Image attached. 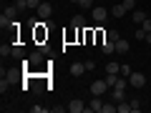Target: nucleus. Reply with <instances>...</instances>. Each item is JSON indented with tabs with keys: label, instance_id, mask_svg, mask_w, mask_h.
<instances>
[{
	"label": "nucleus",
	"instance_id": "9d476101",
	"mask_svg": "<svg viewBox=\"0 0 151 113\" xmlns=\"http://www.w3.org/2000/svg\"><path fill=\"white\" fill-rule=\"evenodd\" d=\"M28 63H30V65H40V63H43V53H40V50L30 53V55H28Z\"/></svg>",
	"mask_w": 151,
	"mask_h": 113
},
{
	"label": "nucleus",
	"instance_id": "f03ea898",
	"mask_svg": "<svg viewBox=\"0 0 151 113\" xmlns=\"http://www.w3.org/2000/svg\"><path fill=\"white\" fill-rule=\"evenodd\" d=\"M50 15H53V5H50L48 0H43L40 8H38V18H40V20H50Z\"/></svg>",
	"mask_w": 151,
	"mask_h": 113
},
{
	"label": "nucleus",
	"instance_id": "2f4dec72",
	"mask_svg": "<svg viewBox=\"0 0 151 113\" xmlns=\"http://www.w3.org/2000/svg\"><path fill=\"white\" fill-rule=\"evenodd\" d=\"M144 40H146V43L151 45V33H146V38H144Z\"/></svg>",
	"mask_w": 151,
	"mask_h": 113
},
{
	"label": "nucleus",
	"instance_id": "0eeeda50",
	"mask_svg": "<svg viewBox=\"0 0 151 113\" xmlns=\"http://www.w3.org/2000/svg\"><path fill=\"white\" fill-rule=\"evenodd\" d=\"M91 15H93V20H96V23H103L108 18V10H106V8H93Z\"/></svg>",
	"mask_w": 151,
	"mask_h": 113
},
{
	"label": "nucleus",
	"instance_id": "39448f33",
	"mask_svg": "<svg viewBox=\"0 0 151 113\" xmlns=\"http://www.w3.org/2000/svg\"><path fill=\"white\" fill-rule=\"evenodd\" d=\"M68 111L70 113H83V111H88V106L81 101V98H73V101L68 103Z\"/></svg>",
	"mask_w": 151,
	"mask_h": 113
},
{
	"label": "nucleus",
	"instance_id": "20e7f679",
	"mask_svg": "<svg viewBox=\"0 0 151 113\" xmlns=\"http://www.w3.org/2000/svg\"><path fill=\"white\" fill-rule=\"evenodd\" d=\"M103 106H106L103 96H93V101L88 103V111H93V113H103Z\"/></svg>",
	"mask_w": 151,
	"mask_h": 113
},
{
	"label": "nucleus",
	"instance_id": "4be33fe9",
	"mask_svg": "<svg viewBox=\"0 0 151 113\" xmlns=\"http://www.w3.org/2000/svg\"><path fill=\"white\" fill-rule=\"evenodd\" d=\"M129 103H131V111H134V113H136V111H141V101H139V98H131Z\"/></svg>",
	"mask_w": 151,
	"mask_h": 113
},
{
	"label": "nucleus",
	"instance_id": "b1692460",
	"mask_svg": "<svg viewBox=\"0 0 151 113\" xmlns=\"http://www.w3.org/2000/svg\"><path fill=\"white\" fill-rule=\"evenodd\" d=\"M106 38H108V40H113V43H116V40H119L121 35H119V30H108V35H106Z\"/></svg>",
	"mask_w": 151,
	"mask_h": 113
},
{
	"label": "nucleus",
	"instance_id": "a211bd4d",
	"mask_svg": "<svg viewBox=\"0 0 151 113\" xmlns=\"http://www.w3.org/2000/svg\"><path fill=\"white\" fill-rule=\"evenodd\" d=\"M0 25H3V28H10L13 25V18H8L5 13H3V15H0Z\"/></svg>",
	"mask_w": 151,
	"mask_h": 113
},
{
	"label": "nucleus",
	"instance_id": "7c9ffc66",
	"mask_svg": "<svg viewBox=\"0 0 151 113\" xmlns=\"http://www.w3.org/2000/svg\"><path fill=\"white\" fill-rule=\"evenodd\" d=\"M65 108H68V106H53V113H63Z\"/></svg>",
	"mask_w": 151,
	"mask_h": 113
},
{
	"label": "nucleus",
	"instance_id": "ddd939ff",
	"mask_svg": "<svg viewBox=\"0 0 151 113\" xmlns=\"http://www.w3.org/2000/svg\"><path fill=\"white\" fill-rule=\"evenodd\" d=\"M70 25H73L76 30H81V28L86 25V18H83V15H73V20H70Z\"/></svg>",
	"mask_w": 151,
	"mask_h": 113
},
{
	"label": "nucleus",
	"instance_id": "7ed1b4c3",
	"mask_svg": "<svg viewBox=\"0 0 151 113\" xmlns=\"http://www.w3.org/2000/svg\"><path fill=\"white\" fill-rule=\"evenodd\" d=\"M106 88H108L106 78H101V81H93V83H91V93H93V96H103V93H106Z\"/></svg>",
	"mask_w": 151,
	"mask_h": 113
},
{
	"label": "nucleus",
	"instance_id": "5701e85b",
	"mask_svg": "<svg viewBox=\"0 0 151 113\" xmlns=\"http://www.w3.org/2000/svg\"><path fill=\"white\" fill-rule=\"evenodd\" d=\"M40 3H43V0H25V8H40Z\"/></svg>",
	"mask_w": 151,
	"mask_h": 113
},
{
	"label": "nucleus",
	"instance_id": "c756f323",
	"mask_svg": "<svg viewBox=\"0 0 151 113\" xmlns=\"http://www.w3.org/2000/svg\"><path fill=\"white\" fill-rule=\"evenodd\" d=\"M136 38H139V40H144V38H146V30H144V28H139V30H136Z\"/></svg>",
	"mask_w": 151,
	"mask_h": 113
},
{
	"label": "nucleus",
	"instance_id": "412c9836",
	"mask_svg": "<svg viewBox=\"0 0 151 113\" xmlns=\"http://www.w3.org/2000/svg\"><path fill=\"white\" fill-rule=\"evenodd\" d=\"M18 10H20V8H18V5H10V8H8V10H5V15H8V18H13V20H15Z\"/></svg>",
	"mask_w": 151,
	"mask_h": 113
},
{
	"label": "nucleus",
	"instance_id": "2eb2a0df",
	"mask_svg": "<svg viewBox=\"0 0 151 113\" xmlns=\"http://www.w3.org/2000/svg\"><path fill=\"white\" fill-rule=\"evenodd\" d=\"M131 18H134V23H144V20H146V13H141V10H131Z\"/></svg>",
	"mask_w": 151,
	"mask_h": 113
},
{
	"label": "nucleus",
	"instance_id": "393cba45",
	"mask_svg": "<svg viewBox=\"0 0 151 113\" xmlns=\"http://www.w3.org/2000/svg\"><path fill=\"white\" fill-rule=\"evenodd\" d=\"M124 5L126 10H136V0H124Z\"/></svg>",
	"mask_w": 151,
	"mask_h": 113
},
{
	"label": "nucleus",
	"instance_id": "4468645a",
	"mask_svg": "<svg viewBox=\"0 0 151 113\" xmlns=\"http://www.w3.org/2000/svg\"><path fill=\"white\" fill-rule=\"evenodd\" d=\"M116 111H119V113H134V111H131V103H126V101L116 103Z\"/></svg>",
	"mask_w": 151,
	"mask_h": 113
},
{
	"label": "nucleus",
	"instance_id": "423d86ee",
	"mask_svg": "<svg viewBox=\"0 0 151 113\" xmlns=\"http://www.w3.org/2000/svg\"><path fill=\"white\" fill-rule=\"evenodd\" d=\"M101 50H103V55L116 53V43H113V40H108V38H103V40H101Z\"/></svg>",
	"mask_w": 151,
	"mask_h": 113
},
{
	"label": "nucleus",
	"instance_id": "9b49d317",
	"mask_svg": "<svg viewBox=\"0 0 151 113\" xmlns=\"http://www.w3.org/2000/svg\"><path fill=\"white\" fill-rule=\"evenodd\" d=\"M126 13H129V10H126L124 3H121V5H113V8H111V15H113V18H124Z\"/></svg>",
	"mask_w": 151,
	"mask_h": 113
},
{
	"label": "nucleus",
	"instance_id": "dca6fc26",
	"mask_svg": "<svg viewBox=\"0 0 151 113\" xmlns=\"http://www.w3.org/2000/svg\"><path fill=\"white\" fill-rule=\"evenodd\" d=\"M119 70H121V63H106V73H116L119 75Z\"/></svg>",
	"mask_w": 151,
	"mask_h": 113
},
{
	"label": "nucleus",
	"instance_id": "c85d7f7f",
	"mask_svg": "<svg viewBox=\"0 0 151 113\" xmlns=\"http://www.w3.org/2000/svg\"><path fill=\"white\" fill-rule=\"evenodd\" d=\"M78 5H81V8H91L93 0H78Z\"/></svg>",
	"mask_w": 151,
	"mask_h": 113
},
{
	"label": "nucleus",
	"instance_id": "6e6552de",
	"mask_svg": "<svg viewBox=\"0 0 151 113\" xmlns=\"http://www.w3.org/2000/svg\"><path fill=\"white\" fill-rule=\"evenodd\" d=\"M86 70H88V68H86V63H73V65H70V75H76V78H81Z\"/></svg>",
	"mask_w": 151,
	"mask_h": 113
},
{
	"label": "nucleus",
	"instance_id": "cd10ccee",
	"mask_svg": "<svg viewBox=\"0 0 151 113\" xmlns=\"http://www.w3.org/2000/svg\"><path fill=\"white\" fill-rule=\"evenodd\" d=\"M30 111H33V113H45V111H48V108H45V106H33Z\"/></svg>",
	"mask_w": 151,
	"mask_h": 113
},
{
	"label": "nucleus",
	"instance_id": "473e14b6",
	"mask_svg": "<svg viewBox=\"0 0 151 113\" xmlns=\"http://www.w3.org/2000/svg\"><path fill=\"white\" fill-rule=\"evenodd\" d=\"M70 3H76V5H78V0H70Z\"/></svg>",
	"mask_w": 151,
	"mask_h": 113
},
{
	"label": "nucleus",
	"instance_id": "f8f14e48",
	"mask_svg": "<svg viewBox=\"0 0 151 113\" xmlns=\"http://www.w3.org/2000/svg\"><path fill=\"white\" fill-rule=\"evenodd\" d=\"M129 48H131V45L126 43L124 38H119V40H116V53H121V55H124V53H129Z\"/></svg>",
	"mask_w": 151,
	"mask_h": 113
},
{
	"label": "nucleus",
	"instance_id": "1a4fd4ad",
	"mask_svg": "<svg viewBox=\"0 0 151 113\" xmlns=\"http://www.w3.org/2000/svg\"><path fill=\"white\" fill-rule=\"evenodd\" d=\"M111 101H113V103H121V101H126V93H124V88H113V91H111Z\"/></svg>",
	"mask_w": 151,
	"mask_h": 113
},
{
	"label": "nucleus",
	"instance_id": "6ab92c4d",
	"mask_svg": "<svg viewBox=\"0 0 151 113\" xmlns=\"http://www.w3.org/2000/svg\"><path fill=\"white\" fill-rule=\"evenodd\" d=\"M13 58H20L23 60V58H25V50H23L20 45H15V48H13Z\"/></svg>",
	"mask_w": 151,
	"mask_h": 113
},
{
	"label": "nucleus",
	"instance_id": "f257e3e1",
	"mask_svg": "<svg viewBox=\"0 0 151 113\" xmlns=\"http://www.w3.org/2000/svg\"><path fill=\"white\" fill-rule=\"evenodd\" d=\"M129 86H131V88H144V86H146V75L139 73V70H134V73L129 75Z\"/></svg>",
	"mask_w": 151,
	"mask_h": 113
},
{
	"label": "nucleus",
	"instance_id": "a878e982",
	"mask_svg": "<svg viewBox=\"0 0 151 113\" xmlns=\"http://www.w3.org/2000/svg\"><path fill=\"white\" fill-rule=\"evenodd\" d=\"M116 111V103H106V106H103V113H113Z\"/></svg>",
	"mask_w": 151,
	"mask_h": 113
},
{
	"label": "nucleus",
	"instance_id": "aec40b11",
	"mask_svg": "<svg viewBox=\"0 0 151 113\" xmlns=\"http://www.w3.org/2000/svg\"><path fill=\"white\" fill-rule=\"evenodd\" d=\"M131 73H134V70H131V65H124V63H121V70H119V75H124V78H129Z\"/></svg>",
	"mask_w": 151,
	"mask_h": 113
},
{
	"label": "nucleus",
	"instance_id": "bb28decb",
	"mask_svg": "<svg viewBox=\"0 0 151 113\" xmlns=\"http://www.w3.org/2000/svg\"><path fill=\"white\" fill-rule=\"evenodd\" d=\"M141 28H144V30H146V33H151V18H146V20H144V23H141Z\"/></svg>",
	"mask_w": 151,
	"mask_h": 113
},
{
	"label": "nucleus",
	"instance_id": "f3484780",
	"mask_svg": "<svg viewBox=\"0 0 151 113\" xmlns=\"http://www.w3.org/2000/svg\"><path fill=\"white\" fill-rule=\"evenodd\" d=\"M0 55H3V58H8V55H13V48H10L8 43H3V45H0Z\"/></svg>",
	"mask_w": 151,
	"mask_h": 113
}]
</instances>
